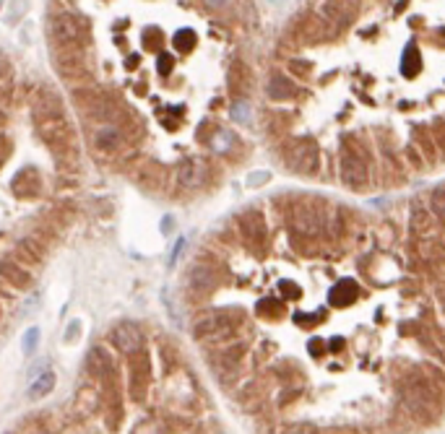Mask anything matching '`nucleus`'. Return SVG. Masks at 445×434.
Masks as SVG:
<instances>
[{"mask_svg": "<svg viewBox=\"0 0 445 434\" xmlns=\"http://www.w3.org/2000/svg\"><path fill=\"white\" fill-rule=\"evenodd\" d=\"M89 37V24L86 18L79 16L76 11H60L50 18L47 24V40L52 47H83V42Z\"/></svg>", "mask_w": 445, "mask_h": 434, "instance_id": "1", "label": "nucleus"}, {"mask_svg": "<svg viewBox=\"0 0 445 434\" xmlns=\"http://www.w3.org/2000/svg\"><path fill=\"white\" fill-rule=\"evenodd\" d=\"M284 159H287V167L291 172H297V175H318V169H320V148L313 138H297V141H291L287 146V151H284Z\"/></svg>", "mask_w": 445, "mask_h": 434, "instance_id": "2", "label": "nucleus"}, {"mask_svg": "<svg viewBox=\"0 0 445 434\" xmlns=\"http://www.w3.org/2000/svg\"><path fill=\"white\" fill-rule=\"evenodd\" d=\"M232 330H235V320H232L227 312H216V315L211 312L195 322L193 336L203 338V341H221V338H227Z\"/></svg>", "mask_w": 445, "mask_h": 434, "instance_id": "3", "label": "nucleus"}, {"mask_svg": "<svg viewBox=\"0 0 445 434\" xmlns=\"http://www.w3.org/2000/svg\"><path fill=\"white\" fill-rule=\"evenodd\" d=\"M339 175L341 182L347 187H362L367 182V167H364V159L354 151H341L339 156Z\"/></svg>", "mask_w": 445, "mask_h": 434, "instance_id": "4", "label": "nucleus"}, {"mask_svg": "<svg viewBox=\"0 0 445 434\" xmlns=\"http://www.w3.org/2000/svg\"><path fill=\"white\" fill-rule=\"evenodd\" d=\"M110 341H112L115 348H120L125 354H136L141 344H144V333L138 328L136 322H117L112 330H110Z\"/></svg>", "mask_w": 445, "mask_h": 434, "instance_id": "5", "label": "nucleus"}, {"mask_svg": "<svg viewBox=\"0 0 445 434\" xmlns=\"http://www.w3.org/2000/svg\"><path fill=\"white\" fill-rule=\"evenodd\" d=\"M240 232H243L245 240L253 242V245H263L268 237L263 213H258V211H245L243 216H240Z\"/></svg>", "mask_w": 445, "mask_h": 434, "instance_id": "6", "label": "nucleus"}, {"mask_svg": "<svg viewBox=\"0 0 445 434\" xmlns=\"http://www.w3.org/2000/svg\"><path fill=\"white\" fill-rule=\"evenodd\" d=\"M216 286V274L214 268H209L206 263H195L187 271V289L193 294H209L211 289Z\"/></svg>", "mask_w": 445, "mask_h": 434, "instance_id": "7", "label": "nucleus"}, {"mask_svg": "<svg viewBox=\"0 0 445 434\" xmlns=\"http://www.w3.org/2000/svg\"><path fill=\"white\" fill-rule=\"evenodd\" d=\"M323 224H325V218L323 213H320V209H316V206H300V209L294 211V226H297L300 232L318 234L323 229Z\"/></svg>", "mask_w": 445, "mask_h": 434, "instance_id": "8", "label": "nucleus"}, {"mask_svg": "<svg viewBox=\"0 0 445 434\" xmlns=\"http://www.w3.org/2000/svg\"><path fill=\"white\" fill-rule=\"evenodd\" d=\"M268 97L274 99V102H287V99H294L297 94H300V89H297V83L291 78H287V76H282V73H276L274 78L268 81Z\"/></svg>", "mask_w": 445, "mask_h": 434, "instance_id": "9", "label": "nucleus"}, {"mask_svg": "<svg viewBox=\"0 0 445 434\" xmlns=\"http://www.w3.org/2000/svg\"><path fill=\"white\" fill-rule=\"evenodd\" d=\"M52 115H63V102L55 91H40L34 99V117H52Z\"/></svg>", "mask_w": 445, "mask_h": 434, "instance_id": "10", "label": "nucleus"}, {"mask_svg": "<svg viewBox=\"0 0 445 434\" xmlns=\"http://www.w3.org/2000/svg\"><path fill=\"white\" fill-rule=\"evenodd\" d=\"M323 18H328V21H333V24H349L352 21V16H354V11H352V6H349V0H325L323 3Z\"/></svg>", "mask_w": 445, "mask_h": 434, "instance_id": "11", "label": "nucleus"}, {"mask_svg": "<svg viewBox=\"0 0 445 434\" xmlns=\"http://www.w3.org/2000/svg\"><path fill=\"white\" fill-rule=\"evenodd\" d=\"M357 297H359V286H357L354 281H349V278L347 281H339L328 291V302H331L333 307H347L352 305Z\"/></svg>", "mask_w": 445, "mask_h": 434, "instance_id": "12", "label": "nucleus"}, {"mask_svg": "<svg viewBox=\"0 0 445 434\" xmlns=\"http://www.w3.org/2000/svg\"><path fill=\"white\" fill-rule=\"evenodd\" d=\"M0 276L8 278L13 286H18V289L29 286V281H32L29 271H24V268L18 266V263H13V260H3V263H0Z\"/></svg>", "mask_w": 445, "mask_h": 434, "instance_id": "13", "label": "nucleus"}, {"mask_svg": "<svg viewBox=\"0 0 445 434\" xmlns=\"http://www.w3.org/2000/svg\"><path fill=\"white\" fill-rule=\"evenodd\" d=\"M120 141H122V136H120V128H112V125H107V128H102L94 136V146H97L99 151H105V153H110V151H115L117 146H120Z\"/></svg>", "mask_w": 445, "mask_h": 434, "instance_id": "14", "label": "nucleus"}, {"mask_svg": "<svg viewBox=\"0 0 445 434\" xmlns=\"http://www.w3.org/2000/svg\"><path fill=\"white\" fill-rule=\"evenodd\" d=\"M175 177L183 187H193L198 182V164L195 159H183L175 169Z\"/></svg>", "mask_w": 445, "mask_h": 434, "instance_id": "15", "label": "nucleus"}, {"mask_svg": "<svg viewBox=\"0 0 445 434\" xmlns=\"http://www.w3.org/2000/svg\"><path fill=\"white\" fill-rule=\"evenodd\" d=\"M229 89L235 91V94H240V97L250 89V71L245 65H235L232 68V73H229Z\"/></svg>", "mask_w": 445, "mask_h": 434, "instance_id": "16", "label": "nucleus"}, {"mask_svg": "<svg viewBox=\"0 0 445 434\" xmlns=\"http://www.w3.org/2000/svg\"><path fill=\"white\" fill-rule=\"evenodd\" d=\"M52 387H55V375H52V372H45V375H40V377L29 385V401H40V398H45Z\"/></svg>", "mask_w": 445, "mask_h": 434, "instance_id": "17", "label": "nucleus"}, {"mask_svg": "<svg viewBox=\"0 0 445 434\" xmlns=\"http://www.w3.org/2000/svg\"><path fill=\"white\" fill-rule=\"evenodd\" d=\"M26 8H29V0H11V6H8V13H6V24H18L21 18H24Z\"/></svg>", "mask_w": 445, "mask_h": 434, "instance_id": "18", "label": "nucleus"}, {"mask_svg": "<svg viewBox=\"0 0 445 434\" xmlns=\"http://www.w3.org/2000/svg\"><path fill=\"white\" fill-rule=\"evenodd\" d=\"M401 68H404V73H409V76H414V73L420 71V52H417V47H414V45L404 52Z\"/></svg>", "mask_w": 445, "mask_h": 434, "instance_id": "19", "label": "nucleus"}, {"mask_svg": "<svg viewBox=\"0 0 445 434\" xmlns=\"http://www.w3.org/2000/svg\"><path fill=\"white\" fill-rule=\"evenodd\" d=\"M193 45H195V34L190 32V29H183V32L175 34V47H178L180 52H187Z\"/></svg>", "mask_w": 445, "mask_h": 434, "instance_id": "20", "label": "nucleus"}, {"mask_svg": "<svg viewBox=\"0 0 445 434\" xmlns=\"http://www.w3.org/2000/svg\"><path fill=\"white\" fill-rule=\"evenodd\" d=\"M427 211H422V206H414V211H412V232L414 234H422V224L427 226L429 221H427Z\"/></svg>", "mask_w": 445, "mask_h": 434, "instance_id": "21", "label": "nucleus"}, {"mask_svg": "<svg viewBox=\"0 0 445 434\" xmlns=\"http://www.w3.org/2000/svg\"><path fill=\"white\" fill-rule=\"evenodd\" d=\"M37 341H40V328H29L24 336V354H34L37 348Z\"/></svg>", "mask_w": 445, "mask_h": 434, "instance_id": "22", "label": "nucleus"}, {"mask_svg": "<svg viewBox=\"0 0 445 434\" xmlns=\"http://www.w3.org/2000/svg\"><path fill=\"white\" fill-rule=\"evenodd\" d=\"M268 180H271V175H268V172H253L250 177H248V187H260V185H266Z\"/></svg>", "mask_w": 445, "mask_h": 434, "instance_id": "23", "label": "nucleus"}, {"mask_svg": "<svg viewBox=\"0 0 445 434\" xmlns=\"http://www.w3.org/2000/svg\"><path fill=\"white\" fill-rule=\"evenodd\" d=\"M284 434H318V429L313 424H291Z\"/></svg>", "mask_w": 445, "mask_h": 434, "instance_id": "24", "label": "nucleus"}, {"mask_svg": "<svg viewBox=\"0 0 445 434\" xmlns=\"http://www.w3.org/2000/svg\"><path fill=\"white\" fill-rule=\"evenodd\" d=\"M79 336H81V322L73 320L71 328L65 330V341H68V344H73V341H79Z\"/></svg>", "mask_w": 445, "mask_h": 434, "instance_id": "25", "label": "nucleus"}, {"mask_svg": "<svg viewBox=\"0 0 445 434\" xmlns=\"http://www.w3.org/2000/svg\"><path fill=\"white\" fill-rule=\"evenodd\" d=\"M250 110H248V105H245V102H240V105L235 107V110H232V115H235V120H240V122H248L250 120Z\"/></svg>", "mask_w": 445, "mask_h": 434, "instance_id": "26", "label": "nucleus"}, {"mask_svg": "<svg viewBox=\"0 0 445 434\" xmlns=\"http://www.w3.org/2000/svg\"><path fill=\"white\" fill-rule=\"evenodd\" d=\"M440 198H443V190H435V193H432V211H435L437 218L443 216V201H440Z\"/></svg>", "mask_w": 445, "mask_h": 434, "instance_id": "27", "label": "nucleus"}, {"mask_svg": "<svg viewBox=\"0 0 445 434\" xmlns=\"http://www.w3.org/2000/svg\"><path fill=\"white\" fill-rule=\"evenodd\" d=\"M11 71H13V68H11V60H8V57H6V55H0V81H3V78H8Z\"/></svg>", "mask_w": 445, "mask_h": 434, "instance_id": "28", "label": "nucleus"}, {"mask_svg": "<svg viewBox=\"0 0 445 434\" xmlns=\"http://www.w3.org/2000/svg\"><path fill=\"white\" fill-rule=\"evenodd\" d=\"M8 138L6 136H0V167H3V161H6V156H8Z\"/></svg>", "mask_w": 445, "mask_h": 434, "instance_id": "29", "label": "nucleus"}, {"mask_svg": "<svg viewBox=\"0 0 445 434\" xmlns=\"http://www.w3.org/2000/svg\"><path fill=\"white\" fill-rule=\"evenodd\" d=\"M206 6H209V8H224V6H227V0H206Z\"/></svg>", "mask_w": 445, "mask_h": 434, "instance_id": "30", "label": "nucleus"}, {"mask_svg": "<svg viewBox=\"0 0 445 434\" xmlns=\"http://www.w3.org/2000/svg\"><path fill=\"white\" fill-rule=\"evenodd\" d=\"M331 348H333V351H336V348H341V341H339V338H333V341H331Z\"/></svg>", "mask_w": 445, "mask_h": 434, "instance_id": "31", "label": "nucleus"}, {"mask_svg": "<svg viewBox=\"0 0 445 434\" xmlns=\"http://www.w3.org/2000/svg\"><path fill=\"white\" fill-rule=\"evenodd\" d=\"M0 122H3V112H0Z\"/></svg>", "mask_w": 445, "mask_h": 434, "instance_id": "32", "label": "nucleus"}]
</instances>
